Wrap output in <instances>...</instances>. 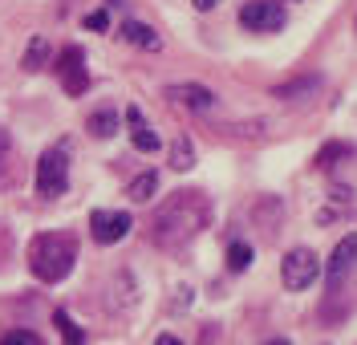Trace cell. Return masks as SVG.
<instances>
[{"label": "cell", "instance_id": "6da1fadb", "mask_svg": "<svg viewBox=\"0 0 357 345\" xmlns=\"http://www.w3.org/2000/svg\"><path fill=\"white\" fill-rule=\"evenodd\" d=\"M207 220H211V204H207L203 191H175L155 211V224H151L155 228V244H162V248H183L199 228H207Z\"/></svg>", "mask_w": 357, "mask_h": 345}, {"label": "cell", "instance_id": "7a4b0ae2", "mask_svg": "<svg viewBox=\"0 0 357 345\" xmlns=\"http://www.w3.org/2000/svg\"><path fill=\"white\" fill-rule=\"evenodd\" d=\"M73 260H77V240L66 236V231H45L33 240V248H29V268L37 280H49V284H57V280H66L69 268H73Z\"/></svg>", "mask_w": 357, "mask_h": 345}, {"label": "cell", "instance_id": "3957f363", "mask_svg": "<svg viewBox=\"0 0 357 345\" xmlns=\"http://www.w3.org/2000/svg\"><path fill=\"white\" fill-rule=\"evenodd\" d=\"M317 276H321V260H317L312 248H292V252H284V260H280V280H284V289L305 293V289L317 284Z\"/></svg>", "mask_w": 357, "mask_h": 345}, {"label": "cell", "instance_id": "277c9868", "mask_svg": "<svg viewBox=\"0 0 357 345\" xmlns=\"http://www.w3.org/2000/svg\"><path fill=\"white\" fill-rule=\"evenodd\" d=\"M66 187H69V151L66 146H49L41 155V162H37V191L53 199Z\"/></svg>", "mask_w": 357, "mask_h": 345}, {"label": "cell", "instance_id": "5b68a950", "mask_svg": "<svg viewBox=\"0 0 357 345\" xmlns=\"http://www.w3.org/2000/svg\"><path fill=\"white\" fill-rule=\"evenodd\" d=\"M240 24L248 33H280L284 29V8H280V0H248L240 8Z\"/></svg>", "mask_w": 357, "mask_h": 345}, {"label": "cell", "instance_id": "8992f818", "mask_svg": "<svg viewBox=\"0 0 357 345\" xmlns=\"http://www.w3.org/2000/svg\"><path fill=\"white\" fill-rule=\"evenodd\" d=\"M130 228H134V220L126 211H93L89 215V231H93L98 244H118Z\"/></svg>", "mask_w": 357, "mask_h": 345}, {"label": "cell", "instance_id": "52a82bcc", "mask_svg": "<svg viewBox=\"0 0 357 345\" xmlns=\"http://www.w3.org/2000/svg\"><path fill=\"white\" fill-rule=\"evenodd\" d=\"M167 98L183 106V110H195V114H207L215 106V93L207 86H195V82H178V86H167Z\"/></svg>", "mask_w": 357, "mask_h": 345}, {"label": "cell", "instance_id": "ba28073f", "mask_svg": "<svg viewBox=\"0 0 357 345\" xmlns=\"http://www.w3.org/2000/svg\"><path fill=\"white\" fill-rule=\"evenodd\" d=\"M82 61H86V57H82V49L77 45H69L66 53L57 57V73H61V82H66L69 93H86V86H89V73H86Z\"/></svg>", "mask_w": 357, "mask_h": 345}, {"label": "cell", "instance_id": "9c48e42d", "mask_svg": "<svg viewBox=\"0 0 357 345\" xmlns=\"http://www.w3.org/2000/svg\"><path fill=\"white\" fill-rule=\"evenodd\" d=\"M354 260H357V236H345V240L333 248V256H329V289H337V284L349 276Z\"/></svg>", "mask_w": 357, "mask_h": 345}, {"label": "cell", "instance_id": "30bf717a", "mask_svg": "<svg viewBox=\"0 0 357 345\" xmlns=\"http://www.w3.org/2000/svg\"><path fill=\"white\" fill-rule=\"evenodd\" d=\"M126 122H130L134 146H138L142 155H155L158 146H162V142H158V135L151 130V126H146V122H142V110H138V106H130V110H126Z\"/></svg>", "mask_w": 357, "mask_h": 345}, {"label": "cell", "instance_id": "8fae6325", "mask_svg": "<svg viewBox=\"0 0 357 345\" xmlns=\"http://www.w3.org/2000/svg\"><path fill=\"white\" fill-rule=\"evenodd\" d=\"M122 37H126L130 45H142V49H162V37L142 21H122Z\"/></svg>", "mask_w": 357, "mask_h": 345}, {"label": "cell", "instance_id": "7c38bea8", "mask_svg": "<svg viewBox=\"0 0 357 345\" xmlns=\"http://www.w3.org/2000/svg\"><path fill=\"white\" fill-rule=\"evenodd\" d=\"M252 215H256V220H260L268 231H276V228H280V215H284V207H280V199H276V195H264L260 204L252 207Z\"/></svg>", "mask_w": 357, "mask_h": 345}, {"label": "cell", "instance_id": "4fadbf2b", "mask_svg": "<svg viewBox=\"0 0 357 345\" xmlns=\"http://www.w3.org/2000/svg\"><path fill=\"white\" fill-rule=\"evenodd\" d=\"M45 61H49V41H45V37H33L29 49H24V57H21V69L24 73H37Z\"/></svg>", "mask_w": 357, "mask_h": 345}, {"label": "cell", "instance_id": "5bb4252c", "mask_svg": "<svg viewBox=\"0 0 357 345\" xmlns=\"http://www.w3.org/2000/svg\"><path fill=\"white\" fill-rule=\"evenodd\" d=\"M317 90H321V77H301V82H289V86H276L272 98L292 102V98H301V93H317Z\"/></svg>", "mask_w": 357, "mask_h": 345}, {"label": "cell", "instance_id": "9a60e30c", "mask_svg": "<svg viewBox=\"0 0 357 345\" xmlns=\"http://www.w3.org/2000/svg\"><path fill=\"white\" fill-rule=\"evenodd\" d=\"M155 191H158V175H155V171H146V175H138V179H134V183L126 187V195H130L134 204H146V199H151Z\"/></svg>", "mask_w": 357, "mask_h": 345}, {"label": "cell", "instance_id": "2e32d148", "mask_svg": "<svg viewBox=\"0 0 357 345\" xmlns=\"http://www.w3.org/2000/svg\"><path fill=\"white\" fill-rule=\"evenodd\" d=\"M89 130L98 138H110L114 130H118V110H110V106H106V110H93V114H89Z\"/></svg>", "mask_w": 357, "mask_h": 345}, {"label": "cell", "instance_id": "e0dca14e", "mask_svg": "<svg viewBox=\"0 0 357 345\" xmlns=\"http://www.w3.org/2000/svg\"><path fill=\"white\" fill-rule=\"evenodd\" d=\"M191 162H195V151H191L187 135H178L175 146H171V167H175V171H191Z\"/></svg>", "mask_w": 357, "mask_h": 345}, {"label": "cell", "instance_id": "ac0fdd59", "mask_svg": "<svg viewBox=\"0 0 357 345\" xmlns=\"http://www.w3.org/2000/svg\"><path fill=\"white\" fill-rule=\"evenodd\" d=\"M248 264H252V248H248V244H240V240H236V244L227 248V268H231V273H244Z\"/></svg>", "mask_w": 357, "mask_h": 345}, {"label": "cell", "instance_id": "d6986e66", "mask_svg": "<svg viewBox=\"0 0 357 345\" xmlns=\"http://www.w3.org/2000/svg\"><path fill=\"white\" fill-rule=\"evenodd\" d=\"M341 155H354V146H349V142H333V146H325V151L317 155V167H333V159H341Z\"/></svg>", "mask_w": 357, "mask_h": 345}, {"label": "cell", "instance_id": "ffe728a7", "mask_svg": "<svg viewBox=\"0 0 357 345\" xmlns=\"http://www.w3.org/2000/svg\"><path fill=\"white\" fill-rule=\"evenodd\" d=\"M57 325H61V333H66V342H69V345H82V342H86V333H82L77 325L69 321V313H57Z\"/></svg>", "mask_w": 357, "mask_h": 345}, {"label": "cell", "instance_id": "44dd1931", "mask_svg": "<svg viewBox=\"0 0 357 345\" xmlns=\"http://www.w3.org/2000/svg\"><path fill=\"white\" fill-rule=\"evenodd\" d=\"M86 29H93V33H106L110 29V17H106V8H93L86 17Z\"/></svg>", "mask_w": 357, "mask_h": 345}, {"label": "cell", "instance_id": "7402d4cb", "mask_svg": "<svg viewBox=\"0 0 357 345\" xmlns=\"http://www.w3.org/2000/svg\"><path fill=\"white\" fill-rule=\"evenodd\" d=\"M0 345H41V342H37L33 333H8V337H4Z\"/></svg>", "mask_w": 357, "mask_h": 345}, {"label": "cell", "instance_id": "603a6c76", "mask_svg": "<svg viewBox=\"0 0 357 345\" xmlns=\"http://www.w3.org/2000/svg\"><path fill=\"white\" fill-rule=\"evenodd\" d=\"M215 4H220V0H195V8H199V13H207V8H215Z\"/></svg>", "mask_w": 357, "mask_h": 345}, {"label": "cell", "instance_id": "cb8c5ba5", "mask_svg": "<svg viewBox=\"0 0 357 345\" xmlns=\"http://www.w3.org/2000/svg\"><path fill=\"white\" fill-rule=\"evenodd\" d=\"M155 345H183V342H178V337H171V333H162V337H158Z\"/></svg>", "mask_w": 357, "mask_h": 345}, {"label": "cell", "instance_id": "d4e9b609", "mask_svg": "<svg viewBox=\"0 0 357 345\" xmlns=\"http://www.w3.org/2000/svg\"><path fill=\"white\" fill-rule=\"evenodd\" d=\"M4 151H8V135H4V130H0V155H4Z\"/></svg>", "mask_w": 357, "mask_h": 345}, {"label": "cell", "instance_id": "484cf974", "mask_svg": "<svg viewBox=\"0 0 357 345\" xmlns=\"http://www.w3.org/2000/svg\"><path fill=\"white\" fill-rule=\"evenodd\" d=\"M268 345H289V342H284V337H276V342H268Z\"/></svg>", "mask_w": 357, "mask_h": 345}]
</instances>
